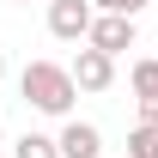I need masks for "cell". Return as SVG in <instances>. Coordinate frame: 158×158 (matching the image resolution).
Instances as JSON below:
<instances>
[{"label": "cell", "instance_id": "obj_1", "mask_svg": "<svg viewBox=\"0 0 158 158\" xmlns=\"http://www.w3.org/2000/svg\"><path fill=\"white\" fill-rule=\"evenodd\" d=\"M19 98L37 110V116H73V98H79V79L73 67H61V61H31L19 73Z\"/></svg>", "mask_w": 158, "mask_h": 158}, {"label": "cell", "instance_id": "obj_2", "mask_svg": "<svg viewBox=\"0 0 158 158\" xmlns=\"http://www.w3.org/2000/svg\"><path fill=\"white\" fill-rule=\"evenodd\" d=\"M91 19H98L91 0H49V37H61V43H85Z\"/></svg>", "mask_w": 158, "mask_h": 158}, {"label": "cell", "instance_id": "obj_3", "mask_svg": "<svg viewBox=\"0 0 158 158\" xmlns=\"http://www.w3.org/2000/svg\"><path fill=\"white\" fill-rule=\"evenodd\" d=\"M73 79H79V91H110L116 85V55H103V49H79L73 55Z\"/></svg>", "mask_w": 158, "mask_h": 158}, {"label": "cell", "instance_id": "obj_4", "mask_svg": "<svg viewBox=\"0 0 158 158\" xmlns=\"http://www.w3.org/2000/svg\"><path fill=\"white\" fill-rule=\"evenodd\" d=\"M85 43L103 49V55H122V49H134V19H122V12H98Z\"/></svg>", "mask_w": 158, "mask_h": 158}, {"label": "cell", "instance_id": "obj_5", "mask_svg": "<svg viewBox=\"0 0 158 158\" xmlns=\"http://www.w3.org/2000/svg\"><path fill=\"white\" fill-rule=\"evenodd\" d=\"M61 158H103V134L91 128V122H79V116H67L61 122Z\"/></svg>", "mask_w": 158, "mask_h": 158}, {"label": "cell", "instance_id": "obj_6", "mask_svg": "<svg viewBox=\"0 0 158 158\" xmlns=\"http://www.w3.org/2000/svg\"><path fill=\"white\" fill-rule=\"evenodd\" d=\"M128 85H134V103H152V98H158V61L140 55L134 67H128Z\"/></svg>", "mask_w": 158, "mask_h": 158}, {"label": "cell", "instance_id": "obj_7", "mask_svg": "<svg viewBox=\"0 0 158 158\" xmlns=\"http://www.w3.org/2000/svg\"><path fill=\"white\" fill-rule=\"evenodd\" d=\"M12 158H61V140L55 134H19L12 140Z\"/></svg>", "mask_w": 158, "mask_h": 158}, {"label": "cell", "instance_id": "obj_8", "mask_svg": "<svg viewBox=\"0 0 158 158\" xmlns=\"http://www.w3.org/2000/svg\"><path fill=\"white\" fill-rule=\"evenodd\" d=\"M128 158H158V128L152 122H140L134 134H128Z\"/></svg>", "mask_w": 158, "mask_h": 158}, {"label": "cell", "instance_id": "obj_9", "mask_svg": "<svg viewBox=\"0 0 158 158\" xmlns=\"http://www.w3.org/2000/svg\"><path fill=\"white\" fill-rule=\"evenodd\" d=\"M91 6H98V12H122V19H140L152 0H91Z\"/></svg>", "mask_w": 158, "mask_h": 158}, {"label": "cell", "instance_id": "obj_10", "mask_svg": "<svg viewBox=\"0 0 158 158\" xmlns=\"http://www.w3.org/2000/svg\"><path fill=\"white\" fill-rule=\"evenodd\" d=\"M140 122H152V128H158V98H152V103H140Z\"/></svg>", "mask_w": 158, "mask_h": 158}, {"label": "cell", "instance_id": "obj_11", "mask_svg": "<svg viewBox=\"0 0 158 158\" xmlns=\"http://www.w3.org/2000/svg\"><path fill=\"white\" fill-rule=\"evenodd\" d=\"M0 79H6V49H0Z\"/></svg>", "mask_w": 158, "mask_h": 158}, {"label": "cell", "instance_id": "obj_12", "mask_svg": "<svg viewBox=\"0 0 158 158\" xmlns=\"http://www.w3.org/2000/svg\"><path fill=\"white\" fill-rule=\"evenodd\" d=\"M0 140H6V128H0Z\"/></svg>", "mask_w": 158, "mask_h": 158}, {"label": "cell", "instance_id": "obj_13", "mask_svg": "<svg viewBox=\"0 0 158 158\" xmlns=\"http://www.w3.org/2000/svg\"><path fill=\"white\" fill-rule=\"evenodd\" d=\"M24 6H31V0H24Z\"/></svg>", "mask_w": 158, "mask_h": 158}]
</instances>
